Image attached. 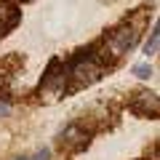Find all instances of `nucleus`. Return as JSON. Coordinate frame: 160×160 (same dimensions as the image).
Segmentation results:
<instances>
[{
    "label": "nucleus",
    "instance_id": "f257e3e1",
    "mask_svg": "<svg viewBox=\"0 0 160 160\" xmlns=\"http://www.w3.org/2000/svg\"><path fill=\"white\" fill-rule=\"evenodd\" d=\"M139 35H142V32H139L136 27H131V24H123V27L112 29V32L107 35V40H104L102 46H104V51L112 56V62H118L120 56H126V53L139 43Z\"/></svg>",
    "mask_w": 160,
    "mask_h": 160
},
{
    "label": "nucleus",
    "instance_id": "f03ea898",
    "mask_svg": "<svg viewBox=\"0 0 160 160\" xmlns=\"http://www.w3.org/2000/svg\"><path fill=\"white\" fill-rule=\"evenodd\" d=\"M43 88L51 91L53 96H64V93L69 91V69L59 56L48 62L46 72H43V80H40V91H43Z\"/></svg>",
    "mask_w": 160,
    "mask_h": 160
},
{
    "label": "nucleus",
    "instance_id": "7ed1b4c3",
    "mask_svg": "<svg viewBox=\"0 0 160 160\" xmlns=\"http://www.w3.org/2000/svg\"><path fill=\"white\" fill-rule=\"evenodd\" d=\"M56 144L64 152H83L91 144V128H86L83 123H69L56 136Z\"/></svg>",
    "mask_w": 160,
    "mask_h": 160
},
{
    "label": "nucleus",
    "instance_id": "20e7f679",
    "mask_svg": "<svg viewBox=\"0 0 160 160\" xmlns=\"http://www.w3.org/2000/svg\"><path fill=\"white\" fill-rule=\"evenodd\" d=\"M128 107H131L133 115H139V118H158V93L152 91H136L131 99H128Z\"/></svg>",
    "mask_w": 160,
    "mask_h": 160
},
{
    "label": "nucleus",
    "instance_id": "39448f33",
    "mask_svg": "<svg viewBox=\"0 0 160 160\" xmlns=\"http://www.w3.org/2000/svg\"><path fill=\"white\" fill-rule=\"evenodd\" d=\"M19 22H22V8L13 6V3H8V0H0V32H3V38H6Z\"/></svg>",
    "mask_w": 160,
    "mask_h": 160
},
{
    "label": "nucleus",
    "instance_id": "423d86ee",
    "mask_svg": "<svg viewBox=\"0 0 160 160\" xmlns=\"http://www.w3.org/2000/svg\"><path fill=\"white\" fill-rule=\"evenodd\" d=\"M158 40H160V32H158V24H155V27H152V32H149V40L144 43V53H147V56L158 53Z\"/></svg>",
    "mask_w": 160,
    "mask_h": 160
},
{
    "label": "nucleus",
    "instance_id": "0eeeda50",
    "mask_svg": "<svg viewBox=\"0 0 160 160\" xmlns=\"http://www.w3.org/2000/svg\"><path fill=\"white\" fill-rule=\"evenodd\" d=\"M133 75H136L139 80H147V78H152V67L149 64H133V69H131Z\"/></svg>",
    "mask_w": 160,
    "mask_h": 160
},
{
    "label": "nucleus",
    "instance_id": "6e6552de",
    "mask_svg": "<svg viewBox=\"0 0 160 160\" xmlns=\"http://www.w3.org/2000/svg\"><path fill=\"white\" fill-rule=\"evenodd\" d=\"M11 112V104H8V96L6 93H0V118H6Z\"/></svg>",
    "mask_w": 160,
    "mask_h": 160
},
{
    "label": "nucleus",
    "instance_id": "1a4fd4ad",
    "mask_svg": "<svg viewBox=\"0 0 160 160\" xmlns=\"http://www.w3.org/2000/svg\"><path fill=\"white\" fill-rule=\"evenodd\" d=\"M51 158V149H40L38 155H35V160H48Z\"/></svg>",
    "mask_w": 160,
    "mask_h": 160
},
{
    "label": "nucleus",
    "instance_id": "9d476101",
    "mask_svg": "<svg viewBox=\"0 0 160 160\" xmlns=\"http://www.w3.org/2000/svg\"><path fill=\"white\" fill-rule=\"evenodd\" d=\"M8 3H13V6H22V3H29V0H8Z\"/></svg>",
    "mask_w": 160,
    "mask_h": 160
},
{
    "label": "nucleus",
    "instance_id": "9b49d317",
    "mask_svg": "<svg viewBox=\"0 0 160 160\" xmlns=\"http://www.w3.org/2000/svg\"><path fill=\"white\" fill-rule=\"evenodd\" d=\"M13 160H32V158H27V155H19V158H13Z\"/></svg>",
    "mask_w": 160,
    "mask_h": 160
}]
</instances>
